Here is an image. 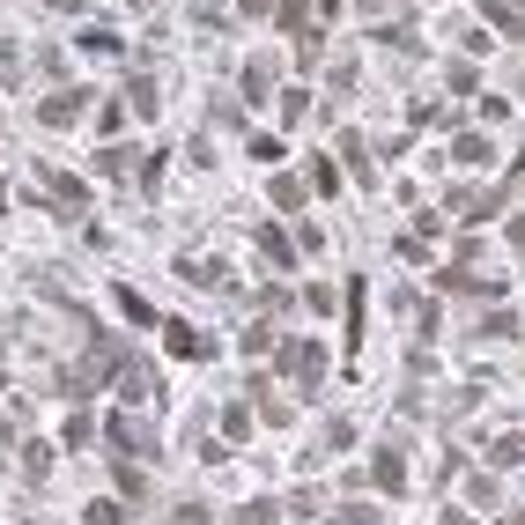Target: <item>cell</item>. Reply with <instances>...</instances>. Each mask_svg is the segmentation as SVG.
<instances>
[{
    "mask_svg": "<svg viewBox=\"0 0 525 525\" xmlns=\"http://www.w3.org/2000/svg\"><path fill=\"white\" fill-rule=\"evenodd\" d=\"M104 444H111V452H126V459H156L163 452L156 422H141L134 407H111V415H104Z\"/></svg>",
    "mask_w": 525,
    "mask_h": 525,
    "instance_id": "cell-1",
    "label": "cell"
},
{
    "mask_svg": "<svg viewBox=\"0 0 525 525\" xmlns=\"http://www.w3.org/2000/svg\"><path fill=\"white\" fill-rule=\"evenodd\" d=\"M274 355H281V378L304 392V400H311L318 385H326V348H318V341H281Z\"/></svg>",
    "mask_w": 525,
    "mask_h": 525,
    "instance_id": "cell-2",
    "label": "cell"
},
{
    "mask_svg": "<svg viewBox=\"0 0 525 525\" xmlns=\"http://www.w3.org/2000/svg\"><path fill=\"white\" fill-rule=\"evenodd\" d=\"M37 200H45L52 215H67V222L89 215V185L74 178V171H37Z\"/></svg>",
    "mask_w": 525,
    "mask_h": 525,
    "instance_id": "cell-3",
    "label": "cell"
},
{
    "mask_svg": "<svg viewBox=\"0 0 525 525\" xmlns=\"http://www.w3.org/2000/svg\"><path fill=\"white\" fill-rule=\"evenodd\" d=\"M452 208H459L466 222H489V215H503V208H511V185H474V193L459 185V193H452Z\"/></svg>",
    "mask_w": 525,
    "mask_h": 525,
    "instance_id": "cell-4",
    "label": "cell"
},
{
    "mask_svg": "<svg viewBox=\"0 0 525 525\" xmlns=\"http://www.w3.org/2000/svg\"><path fill=\"white\" fill-rule=\"evenodd\" d=\"M370 489L407 496V452H400V444H378V459H370Z\"/></svg>",
    "mask_w": 525,
    "mask_h": 525,
    "instance_id": "cell-5",
    "label": "cell"
},
{
    "mask_svg": "<svg viewBox=\"0 0 525 525\" xmlns=\"http://www.w3.org/2000/svg\"><path fill=\"white\" fill-rule=\"evenodd\" d=\"M111 392H119L126 407H134V400H148V392H156V363H148V355H126V370L111 378Z\"/></svg>",
    "mask_w": 525,
    "mask_h": 525,
    "instance_id": "cell-6",
    "label": "cell"
},
{
    "mask_svg": "<svg viewBox=\"0 0 525 525\" xmlns=\"http://www.w3.org/2000/svg\"><path fill=\"white\" fill-rule=\"evenodd\" d=\"M89 111V89H52L45 104H37V126H74Z\"/></svg>",
    "mask_w": 525,
    "mask_h": 525,
    "instance_id": "cell-7",
    "label": "cell"
},
{
    "mask_svg": "<svg viewBox=\"0 0 525 525\" xmlns=\"http://www.w3.org/2000/svg\"><path fill=\"white\" fill-rule=\"evenodd\" d=\"M252 245H259V259H267V267H274V274H289V267H296V259H304V252H296V237H289V230H281V222H267V230H259V237H252Z\"/></svg>",
    "mask_w": 525,
    "mask_h": 525,
    "instance_id": "cell-8",
    "label": "cell"
},
{
    "mask_svg": "<svg viewBox=\"0 0 525 525\" xmlns=\"http://www.w3.org/2000/svg\"><path fill=\"white\" fill-rule=\"evenodd\" d=\"M437 289H444V296H503V281H496V274H474V267H444Z\"/></svg>",
    "mask_w": 525,
    "mask_h": 525,
    "instance_id": "cell-9",
    "label": "cell"
},
{
    "mask_svg": "<svg viewBox=\"0 0 525 525\" xmlns=\"http://www.w3.org/2000/svg\"><path fill=\"white\" fill-rule=\"evenodd\" d=\"M178 274H185V281H200V289H237L222 259H178Z\"/></svg>",
    "mask_w": 525,
    "mask_h": 525,
    "instance_id": "cell-10",
    "label": "cell"
},
{
    "mask_svg": "<svg viewBox=\"0 0 525 525\" xmlns=\"http://www.w3.org/2000/svg\"><path fill=\"white\" fill-rule=\"evenodd\" d=\"M163 348H171L178 363H193V355H208V341H200V333L185 326V318H171V326H163Z\"/></svg>",
    "mask_w": 525,
    "mask_h": 525,
    "instance_id": "cell-11",
    "label": "cell"
},
{
    "mask_svg": "<svg viewBox=\"0 0 525 525\" xmlns=\"http://www.w3.org/2000/svg\"><path fill=\"white\" fill-rule=\"evenodd\" d=\"M111 481H119V496H126V503H148V474H141L134 459H111Z\"/></svg>",
    "mask_w": 525,
    "mask_h": 525,
    "instance_id": "cell-12",
    "label": "cell"
},
{
    "mask_svg": "<svg viewBox=\"0 0 525 525\" xmlns=\"http://www.w3.org/2000/svg\"><path fill=\"white\" fill-rule=\"evenodd\" d=\"M274 97V60H245V104H267Z\"/></svg>",
    "mask_w": 525,
    "mask_h": 525,
    "instance_id": "cell-13",
    "label": "cell"
},
{
    "mask_svg": "<svg viewBox=\"0 0 525 525\" xmlns=\"http://www.w3.org/2000/svg\"><path fill=\"white\" fill-rule=\"evenodd\" d=\"M518 459H525V437H518V429H496V437H489V466L503 474V466H518Z\"/></svg>",
    "mask_w": 525,
    "mask_h": 525,
    "instance_id": "cell-14",
    "label": "cell"
},
{
    "mask_svg": "<svg viewBox=\"0 0 525 525\" xmlns=\"http://www.w3.org/2000/svg\"><path fill=\"white\" fill-rule=\"evenodd\" d=\"M267 193H274V208H281V215H296L311 185H304V178H289V171H274V185H267Z\"/></svg>",
    "mask_w": 525,
    "mask_h": 525,
    "instance_id": "cell-15",
    "label": "cell"
},
{
    "mask_svg": "<svg viewBox=\"0 0 525 525\" xmlns=\"http://www.w3.org/2000/svg\"><path fill=\"white\" fill-rule=\"evenodd\" d=\"M489 156H496V148H489V134H459V141H452V163H466V171H481Z\"/></svg>",
    "mask_w": 525,
    "mask_h": 525,
    "instance_id": "cell-16",
    "label": "cell"
},
{
    "mask_svg": "<svg viewBox=\"0 0 525 525\" xmlns=\"http://www.w3.org/2000/svg\"><path fill=\"white\" fill-rule=\"evenodd\" d=\"M45 474H52V444H45V437H30V444H23V481L37 489Z\"/></svg>",
    "mask_w": 525,
    "mask_h": 525,
    "instance_id": "cell-17",
    "label": "cell"
},
{
    "mask_svg": "<svg viewBox=\"0 0 525 525\" xmlns=\"http://www.w3.org/2000/svg\"><path fill=\"white\" fill-rule=\"evenodd\" d=\"M230 525H281V503L274 496H252L245 511H230Z\"/></svg>",
    "mask_w": 525,
    "mask_h": 525,
    "instance_id": "cell-18",
    "label": "cell"
},
{
    "mask_svg": "<svg viewBox=\"0 0 525 525\" xmlns=\"http://www.w3.org/2000/svg\"><path fill=\"white\" fill-rule=\"evenodd\" d=\"M126 104L141 111V119H156V104H163V89L148 82V74H134V82H126Z\"/></svg>",
    "mask_w": 525,
    "mask_h": 525,
    "instance_id": "cell-19",
    "label": "cell"
},
{
    "mask_svg": "<svg viewBox=\"0 0 525 525\" xmlns=\"http://www.w3.org/2000/svg\"><path fill=\"white\" fill-rule=\"evenodd\" d=\"M111 304H119L126 318H134V326H156V304H148L141 289H111Z\"/></svg>",
    "mask_w": 525,
    "mask_h": 525,
    "instance_id": "cell-20",
    "label": "cell"
},
{
    "mask_svg": "<svg viewBox=\"0 0 525 525\" xmlns=\"http://www.w3.org/2000/svg\"><path fill=\"white\" fill-rule=\"evenodd\" d=\"M252 400H259V415H267L274 429H281V422H289V400H281V392H274L267 378H252Z\"/></svg>",
    "mask_w": 525,
    "mask_h": 525,
    "instance_id": "cell-21",
    "label": "cell"
},
{
    "mask_svg": "<svg viewBox=\"0 0 525 525\" xmlns=\"http://www.w3.org/2000/svg\"><path fill=\"white\" fill-rule=\"evenodd\" d=\"M466 503H474V511H496V503H503V481L496 474H474V481H466Z\"/></svg>",
    "mask_w": 525,
    "mask_h": 525,
    "instance_id": "cell-22",
    "label": "cell"
},
{
    "mask_svg": "<svg viewBox=\"0 0 525 525\" xmlns=\"http://www.w3.org/2000/svg\"><path fill=\"white\" fill-rule=\"evenodd\" d=\"M341 156H348L355 185H370V148H363V134H341Z\"/></svg>",
    "mask_w": 525,
    "mask_h": 525,
    "instance_id": "cell-23",
    "label": "cell"
},
{
    "mask_svg": "<svg viewBox=\"0 0 525 525\" xmlns=\"http://www.w3.org/2000/svg\"><path fill=\"white\" fill-rule=\"evenodd\" d=\"M82 518H89V525H134V511H126V503H111V496H97Z\"/></svg>",
    "mask_w": 525,
    "mask_h": 525,
    "instance_id": "cell-24",
    "label": "cell"
},
{
    "mask_svg": "<svg viewBox=\"0 0 525 525\" xmlns=\"http://www.w3.org/2000/svg\"><path fill=\"white\" fill-rule=\"evenodd\" d=\"M171 525H215V511H208L200 496H178V503H171Z\"/></svg>",
    "mask_w": 525,
    "mask_h": 525,
    "instance_id": "cell-25",
    "label": "cell"
},
{
    "mask_svg": "<svg viewBox=\"0 0 525 525\" xmlns=\"http://www.w3.org/2000/svg\"><path fill=\"white\" fill-rule=\"evenodd\" d=\"M304 185H311V193H341V163H333V156H318Z\"/></svg>",
    "mask_w": 525,
    "mask_h": 525,
    "instance_id": "cell-26",
    "label": "cell"
},
{
    "mask_svg": "<svg viewBox=\"0 0 525 525\" xmlns=\"http://www.w3.org/2000/svg\"><path fill=\"white\" fill-rule=\"evenodd\" d=\"M267 348H281L274 318H259V326H245V355H267Z\"/></svg>",
    "mask_w": 525,
    "mask_h": 525,
    "instance_id": "cell-27",
    "label": "cell"
},
{
    "mask_svg": "<svg viewBox=\"0 0 525 525\" xmlns=\"http://www.w3.org/2000/svg\"><path fill=\"white\" fill-rule=\"evenodd\" d=\"M97 171H104V178H126V171H141V163H134V148H104Z\"/></svg>",
    "mask_w": 525,
    "mask_h": 525,
    "instance_id": "cell-28",
    "label": "cell"
},
{
    "mask_svg": "<svg viewBox=\"0 0 525 525\" xmlns=\"http://www.w3.org/2000/svg\"><path fill=\"white\" fill-rule=\"evenodd\" d=\"M252 437V415L245 407H222V444H245Z\"/></svg>",
    "mask_w": 525,
    "mask_h": 525,
    "instance_id": "cell-29",
    "label": "cell"
},
{
    "mask_svg": "<svg viewBox=\"0 0 525 525\" xmlns=\"http://www.w3.org/2000/svg\"><path fill=\"white\" fill-rule=\"evenodd\" d=\"M489 30H503V37H525V8H503V0H496V8H489Z\"/></svg>",
    "mask_w": 525,
    "mask_h": 525,
    "instance_id": "cell-30",
    "label": "cell"
},
{
    "mask_svg": "<svg viewBox=\"0 0 525 525\" xmlns=\"http://www.w3.org/2000/svg\"><path fill=\"white\" fill-rule=\"evenodd\" d=\"M363 341V281H348V355Z\"/></svg>",
    "mask_w": 525,
    "mask_h": 525,
    "instance_id": "cell-31",
    "label": "cell"
},
{
    "mask_svg": "<svg viewBox=\"0 0 525 525\" xmlns=\"http://www.w3.org/2000/svg\"><path fill=\"white\" fill-rule=\"evenodd\" d=\"M348 444H355V422H326L318 429V452H348Z\"/></svg>",
    "mask_w": 525,
    "mask_h": 525,
    "instance_id": "cell-32",
    "label": "cell"
},
{
    "mask_svg": "<svg viewBox=\"0 0 525 525\" xmlns=\"http://www.w3.org/2000/svg\"><path fill=\"white\" fill-rule=\"evenodd\" d=\"M474 333H481V341H503V333H518V311H489Z\"/></svg>",
    "mask_w": 525,
    "mask_h": 525,
    "instance_id": "cell-33",
    "label": "cell"
},
{
    "mask_svg": "<svg viewBox=\"0 0 525 525\" xmlns=\"http://www.w3.org/2000/svg\"><path fill=\"white\" fill-rule=\"evenodd\" d=\"M67 444L82 452V444H97V415H67Z\"/></svg>",
    "mask_w": 525,
    "mask_h": 525,
    "instance_id": "cell-34",
    "label": "cell"
},
{
    "mask_svg": "<svg viewBox=\"0 0 525 525\" xmlns=\"http://www.w3.org/2000/svg\"><path fill=\"white\" fill-rule=\"evenodd\" d=\"M15 82H23V52L0 45V89H15Z\"/></svg>",
    "mask_w": 525,
    "mask_h": 525,
    "instance_id": "cell-35",
    "label": "cell"
},
{
    "mask_svg": "<svg viewBox=\"0 0 525 525\" xmlns=\"http://www.w3.org/2000/svg\"><path fill=\"white\" fill-rule=\"evenodd\" d=\"M237 119H245V104H230V97L208 104V126H237Z\"/></svg>",
    "mask_w": 525,
    "mask_h": 525,
    "instance_id": "cell-36",
    "label": "cell"
},
{
    "mask_svg": "<svg viewBox=\"0 0 525 525\" xmlns=\"http://www.w3.org/2000/svg\"><path fill=\"white\" fill-rule=\"evenodd\" d=\"M333 525H385V518H378V503H348V511L333 518Z\"/></svg>",
    "mask_w": 525,
    "mask_h": 525,
    "instance_id": "cell-37",
    "label": "cell"
},
{
    "mask_svg": "<svg viewBox=\"0 0 525 525\" xmlns=\"http://www.w3.org/2000/svg\"><path fill=\"white\" fill-rule=\"evenodd\" d=\"M274 8H281V0H237V15H245V23H274Z\"/></svg>",
    "mask_w": 525,
    "mask_h": 525,
    "instance_id": "cell-38",
    "label": "cell"
},
{
    "mask_svg": "<svg viewBox=\"0 0 525 525\" xmlns=\"http://www.w3.org/2000/svg\"><path fill=\"white\" fill-rule=\"evenodd\" d=\"M304 111H311V97H304V89H281V119L296 126V119H304Z\"/></svg>",
    "mask_w": 525,
    "mask_h": 525,
    "instance_id": "cell-39",
    "label": "cell"
},
{
    "mask_svg": "<svg viewBox=\"0 0 525 525\" xmlns=\"http://www.w3.org/2000/svg\"><path fill=\"white\" fill-rule=\"evenodd\" d=\"M304 311H318V318L333 311V289H326V281H311V289H304Z\"/></svg>",
    "mask_w": 525,
    "mask_h": 525,
    "instance_id": "cell-40",
    "label": "cell"
},
{
    "mask_svg": "<svg viewBox=\"0 0 525 525\" xmlns=\"http://www.w3.org/2000/svg\"><path fill=\"white\" fill-rule=\"evenodd\" d=\"M23 437V415H0V444H15Z\"/></svg>",
    "mask_w": 525,
    "mask_h": 525,
    "instance_id": "cell-41",
    "label": "cell"
},
{
    "mask_svg": "<svg viewBox=\"0 0 525 525\" xmlns=\"http://www.w3.org/2000/svg\"><path fill=\"white\" fill-rule=\"evenodd\" d=\"M511 245L525 252V215H511Z\"/></svg>",
    "mask_w": 525,
    "mask_h": 525,
    "instance_id": "cell-42",
    "label": "cell"
},
{
    "mask_svg": "<svg viewBox=\"0 0 525 525\" xmlns=\"http://www.w3.org/2000/svg\"><path fill=\"white\" fill-rule=\"evenodd\" d=\"M304 8H318V15H341V0H304Z\"/></svg>",
    "mask_w": 525,
    "mask_h": 525,
    "instance_id": "cell-43",
    "label": "cell"
},
{
    "mask_svg": "<svg viewBox=\"0 0 525 525\" xmlns=\"http://www.w3.org/2000/svg\"><path fill=\"white\" fill-rule=\"evenodd\" d=\"M8 333H15V318H8V311H0V341H8Z\"/></svg>",
    "mask_w": 525,
    "mask_h": 525,
    "instance_id": "cell-44",
    "label": "cell"
},
{
    "mask_svg": "<svg viewBox=\"0 0 525 525\" xmlns=\"http://www.w3.org/2000/svg\"><path fill=\"white\" fill-rule=\"evenodd\" d=\"M511 178H525V156H518V163H511Z\"/></svg>",
    "mask_w": 525,
    "mask_h": 525,
    "instance_id": "cell-45",
    "label": "cell"
},
{
    "mask_svg": "<svg viewBox=\"0 0 525 525\" xmlns=\"http://www.w3.org/2000/svg\"><path fill=\"white\" fill-rule=\"evenodd\" d=\"M503 525H525V511H518V518H503Z\"/></svg>",
    "mask_w": 525,
    "mask_h": 525,
    "instance_id": "cell-46",
    "label": "cell"
},
{
    "mask_svg": "<svg viewBox=\"0 0 525 525\" xmlns=\"http://www.w3.org/2000/svg\"><path fill=\"white\" fill-rule=\"evenodd\" d=\"M503 8H525V0H503Z\"/></svg>",
    "mask_w": 525,
    "mask_h": 525,
    "instance_id": "cell-47",
    "label": "cell"
},
{
    "mask_svg": "<svg viewBox=\"0 0 525 525\" xmlns=\"http://www.w3.org/2000/svg\"><path fill=\"white\" fill-rule=\"evenodd\" d=\"M0 385H8V370H0Z\"/></svg>",
    "mask_w": 525,
    "mask_h": 525,
    "instance_id": "cell-48",
    "label": "cell"
},
{
    "mask_svg": "<svg viewBox=\"0 0 525 525\" xmlns=\"http://www.w3.org/2000/svg\"><path fill=\"white\" fill-rule=\"evenodd\" d=\"M0 481H8V466H0Z\"/></svg>",
    "mask_w": 525,
    "mask_h": 525,
    "instance_id": "cell-49",
    "label": "cell"
}]
</instances>
